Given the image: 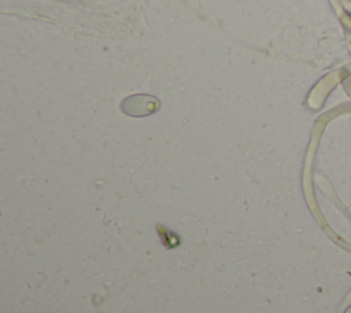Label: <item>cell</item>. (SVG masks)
<instances>
[{
	"label": "cell",
	"mask_w": 351,
	"mask_h": 313,
	"mask_svg": "<svg viewBox=\"0 0 351 313\" xmlns=\"http://www.w3.org/2000/svg\"><path fill=\"white\" fill-rule=\"evenodd\" d=\"M344 313H351V306H350V308H347V309H346V312H344Z\"/></svg>",
	"instance_id": "1"
}]
</instances>
